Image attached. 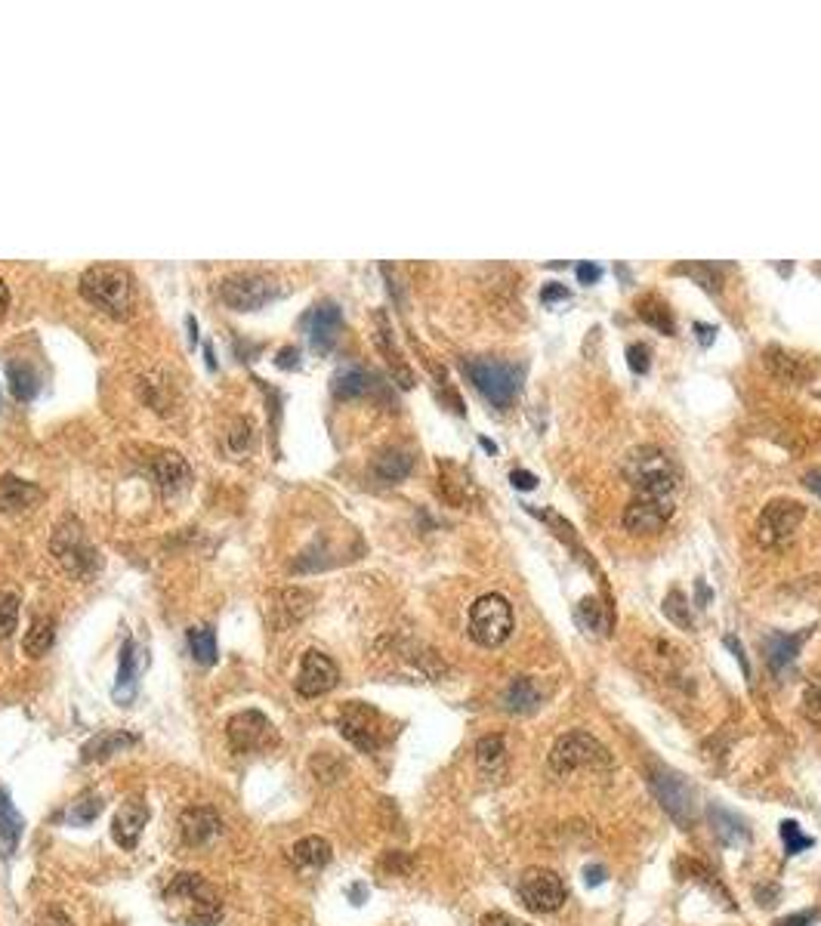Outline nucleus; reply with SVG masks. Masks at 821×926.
Returning a JSON list of instances; mask_svg holds the SVG:
<instances>
[{"instance_id": "f257e3e1", "label": "nucleus", "mask_w": 821, "mask_h": 926, "mask_svg": "<svg viewBox=\"0 0 821 926\" xmlns=\"http://www.w3.org/2000/svg\"><path fill=\"white\" fill-rule=\"evenodd\" d=\"M164 908L180 926H217L223 920V899L201 874L180 871L164 886Z\"/></svg>"}, {"instance_id": "f03ea898", "label": "nucleus", "mask_w": 821, "mask_h": 926, "mask_svg": "<svg viewBox=\"0 0 821 926\" xmlns=\"http://www.w3.org/2000/svg\"><path fill=\"white\" fill-rule=\"evenodd\" d=\"M50 553L59 562L62 572L75 581H90V578L99 575V568H102L99 547L90 541L87 528L75 516H65L56 525L53 538H50Z\"/></svg>"}, {"instance_id": "7ed1b4c3", "label": "nucleus", "mask_w": 821, "mask_h": 926, "mask_svg": "<svg viewBox=\"0 0 821 926\" xmlns=\"http://www.w3.org/2000/svg\"><path fill=\"white\" fill-rule=\"evenodd\" d=\"M78 291H81V297L90 306L102 309L105 315L130 318V309H133V281H130L127 269L112 266V263L90 266L81 275V281H78Z\"/></svg>"}, {"instance_id": "20e7f679", "label": "nucleus", "mask_w": 821, "mask_h": 926, "mask_svg": "<svg viewBox=\"0 0 821 926\" xmlns=\"http://www.w3.org/2000/svg\"><path fill=\"white\" fill-rule=\"evenodd\" d=\"M624 473H627L636 497H673V491H676L673 463L655 445L633 448L627 463H624Z\"/></svg>"}, {"instance_id": "39448f33", "label": "nucleus", "mask_w": 821, "mask_h": 926, "mask_svg": "<svg viewBox=\"0 0 821 926\" xmlns=\"http://www.w3.org/2000/svg\"><path fill=\"white\" fill-rule=\"evenodd\" d=\"M284 294V284L269 272H235L220 281V300L235 312H257Z\"/></svg>"}, {"instance_id": "423d86ee", "label": "nucleus", "mask_w": 821, "mask_h": 926, "mask_svg": "<svg viewBox=\"0 0 821 926\" xmlns=\"http://www.w3.org/2000/svg\"><path fill=\"white\" fill-rule=\"evenodd\" d=\"M513 633V605L501 593H485L470 609V636L485 649L504 646Z\"/></svg>"}, {"instance_id": "0eeeda50", "label": "nucleus", "mask_w": 821, "mask_h": 926, "mask_svg": "<svg viewBox=\"0 0 821 926\" xmlns=\"http://www.w3.org/2000/svg\"><path fill=\"white\" fill-rule=\"evenodd\" d=\"M340 735L352 744L359 747L362 754H374L380 747L389 741V726L383 720V714L371 704H362V701H349L343 710H340Z\"/></svg>"}, {"instance_id": "6e6552de", "label": "nucleus", "mask_w": 821, "mask_h": 926, "mask_svg": "<svg viewBox=\"0 0 821 926\" xmlns=\"http://www.w3.org/2000/svg\"><path fill=\"white\" fill-rule=\"evenodd\" d=\"M467 368V377L476 383L479 393L494 402L497 408H504L516 399L519 393V371L510 368L507 362H497V359H467L463 362Z\"/></svg>"}, {"instance_id": "1a4fd4ad", "label": "nucleus", "mask_w": 821, "mask_h": 926, "mask_svg": "<svg viewBox=\"0 0 821 926\" xmlns=\"http://www.w3.org/2000/svg\"><path fill=\"white\" fill-rule=\"evenodd\" d=\"M602 763H609V754H605V747L587 732H565L550 751V769L556 775H571L578 769H590Z\"/></svg>"}, {"instance_id": "9d476101", "label": "nucleus", "mask_w": 821, "mask_h": 926, "mask_svg": "<svg viewBox=\"0 0 821 926\" xmlns=\"http://www.w3.org/2000/svg\"><path fill=\"white\" fill-rule=\"evenodd\" d=\"M229 735V747L235 754H266L278 744V732L272 726V720L260 710H244V714H235L226 726Z\"/></svg>"}, {"instance_id": "9b49d317", "label": "nucleus", "mask_w": 821, "mask_h": 926, "mask_svg": "<svg viewBox=\"0 0 821 926\" xmlns=\"http://www.w3.org/2000/svg\"><path fill=\"white\" fill-rule=\"evenodd\" d=\"M519 899L534 914H553L565 905V883L550 868H528L519 880Z\"/></svg>"}, {"instance_id": "f8f14e48", "label": "nucleus", "mask_w": 821, "mask_h": 926, "mask_svg": "<svg viewBox=\"0 0 821 926\" xmlns=\"http://www.w3.org/2000/svg\"><path fill=\"white\" fill-rule=\"evenodd\" d=\"M806 507L800 501H791V497H775V501L766 504V510L760 513L757 522V541L763 547H778L791 538L797 531V525L803 522Z\"/></svg>"}, {"instance_id": "ddd939ff", "label": "nucleus", "mask_w": 821, "mask_h": 926, "mask_svg": "<svg viewBox=\"0 0 821 926\" xmlns=\"http://www.w3.org/2000/svg\"><path fill=\"white\" fill-rule=\"evenodd\" d=\"M340 680V670L337 664L318 649H309L303 655V664H300V673H297V695L303 698H318V695H328Z\"/></svg>"}, {"instance_id": "4468645a", "label": "nucleus", "mask_w": 821, "mask_h": 926, "mask_svg": "<svg viewBox=\"0 0 821 926\" xmlns=\"http://www.w3.org/2000/svg\"><path fill=\"white\" fill-rule=\"evenodd\" d=\"M673 516V497H633L624 510V525L630 534H655Z\"/></svg>"}, {"instance_id": "2eb2a0df", "label": "nucleus", "mask_w": 821, "mask_h": 926, "mask_svg": "<svg viewBox=\"0 0 821 926\" xmlns=\"http://www.w3.org/2000/svg\"><path fill=\"white\" fill-rule=\"evenodd\" d=\"M149 470H152L155 488H158V494L164 497V501H173V497L186 494L189 485H192V467H189V463H186L180 454H176V451L158 454V457L149 463Z\"/></svg>"}, {"instance_id": "dca6fc26", "label": "nucleus", "mask_w": 821, "mask_h": 926, "mask_svg": "<svg viewBox=\"0 0 821 926\" xmlns=\"http://www.w3.org/2000/svg\"><path fill=\"white\" fill-rule=\"evenodd\" d=\"M312 593L303 590V587H284V590H275L269 596V624L275 630H288L294 624H300L309 612H312Z\"/></svg>"}, {"instance_id": "f3484780", "label": "nucleus", "mask_w": 821, "mask_h": 926, "mask_svg": "<svg viewBox=\"0 0 821 926\" xmlns=\"http://www.w3.org/2000/svg\"><path fill=\"white\" fill-rule=\"evenodd\" d=\"M655 797L661 800V806L673 815V822H680L683 828L692 825V788L683 775L676 772H661L652 778Z\"/></svg>"}, {"instance_id": "a211bd4d", "label": "nucleus", "mask_w": 821, "mask_h": 926, "mask_svg": "<svg viewBox=\"0 0 821 926\" xmlns=\"http://www.w3.org/2000/svg\"><path fill=\"white\" fill-rule=\"evenodd\" d=\"M223 834V818L213 806H189L180 815V837L192 849H204Z\"/></svg>"}, {"instance_id": "6ab92c4d", "label": "nucleus", "mask_w": 821, "mask_h": 926, "mask_svg": "<svg viewBox=\"0 0 821 926\" xmlns=\"http://www.w3.org/2000/svg\"><path fill=\"white\" fill-rule=\"evenodd\" d=\"M306 325H309V340H312V346H315L318 352H328V349L337 343V334H340V328H343V312H340L337 303L325 300V303L312 306V312H309V318H306Z\"/></svg>"}, {"instance_id": "aec40b11", "label": "nucleus", "mask_w": 821, "mask_h": 926, "mask_svg": "<svg viewBox=\"0 0 821 926\" xmlns=\"http://www.w3.org/2000/svg\"><path fill=\"white\" fill-rule=\"evenodd\" d=\"M146 822H149V806H146V800L127 797V800L121 803L118 815H115V822H112V837H115L124 849H136L139 834H142V828H146Z\"/></svg>"}, {"instance_id": "412c9836", "label": "nucleus", "mask_w": 821, "mask_h": 926, "mask_svg": "<svg viewBox=\"0 0 821 926\" xmlns=\"http://www.w3.org/2000/svg\"><path fill=\"white\" fill-rule=\"evenodd\" d=\"M41 501H44V491L34 482H25L19 476L0 479V513H25Z\"/></svg>"}, {"instance_id": "4be33fe9", "label": "nucleus", "mask_w": 821, "mask_h": 926, "mask_svg": "<svg viewBox=\"0 0 821 926\" xmlns=\"http://www.w3.org/2000/svg\"><path fill=\"white\" fill-rule=\"evenodd\" d=\"M331 856H334V849H331V843H328L325 837H303V840L294 843L291 852H288L291 865H294L300 874H315V871H321V868H325V865L331 862Z\"/></svg>"}, {"instance_id": "5701e85b", "label": "nucleus", "mask_w": 821, "mask_h": 926, "mask_svg": "<svg viewBox=\"0 0 821 926\" xmlns=\"http://www.w3.org/2000/svg\"><path fill=\"white\" fill-rule=\"evenodd\" d=\"M139 738L136 735H130V732H118V729H105V732H99L93 741H87L84 744V751H81V760L84 763H99V760H109V757H115V754H121L124 747H130V744H136Z\"/></svg>"}, {"instance_id": "b1692460", "label": "nucleus", "mask_w": 821, "mask_h": 926, "mask_svg": "<svg viewBox=\"0 0 821 926\" xmlns=\"http://www.w3.org/2000/svg\"><path fill=\"white\" fill-rule=\"evenodd\" d=\"M414 467V454L405 451V448H383L377 457H374V476L386 485H396L402 482Z\"/></svg>"}, {"instance_id": "393cba45", "label": "nucleus", "mask_w": 821, "mask_h": 926, "mask_svg": "<svg viewBox=\"0 0 821 926\" xmlns=\"http://www.w3.org/2000/svg\"><path fill=\"white\" fill-rule=\"evenodd\" d=\"M331 389H334L337 399H359V396H365L374 389V374L362 365H346L334 374Z\"/></svg>"}, {"instance_id": "a878e982", "label": "nucleus", "mask_w": 821, "mask_h": 926, "mask_svg": "<svg viewBox=\"0 0 821 926\" xmlns=\"http://www.w3.org/2000/svg\"><path fill=\"white\" fill-rule=\"evenodd\" d=\"M476 763L488 778H501L507 772V741L504 735H485L476 744Z\"/></svg>"}, {"instance_id": "bb28decb", "label": "nucleus", "mask_w": 821, "mask_h": 926, "mask_svg": "<svg viewBox=\"0 0 821 926\" xmlns=\"http://www.w3.org/2000/svg\"><path fill=\"white\" fill-rule=\"evenodd\" d=\"M22 828H25V822H22V815H19L10 791L0 785V840H4L7 856H13V852H16V846L22 840Z\"/></svg>"}, {"instance_id": "cd10ccee", "label": "nucleus", "mask_w": 821, "mask_h": 926, "mask_svg": "<svg viewBox=\"0 0 821 926\" xmlns=\"http://www.w3.org/2000/svg\"><path fill=\"white\" fill-rule=\"evenodd\" d=\"M707 818H710L713 831H717V837H720L726 846H744L747 840H751V834H747V825L741 822L738 815H732L729 809L710 806V809H707Z\"/></svg>"}, {"instance_id": "c85d7f7f", "label": "nucleus", "mask_w": 821, "mask_h": 926, "mask_svg": "<svg viewBox=\"0 0 821 926\" xmlns=\"http://www.w3.org/2000/svg\"><path fill=\"white\" fill-rule=\"evenodd\" d=\"M56 643V621L53 618H34L31 627L25 630V639H22V652L28 658H44Z\"/></svg>"}, {"instance_id": "c756f323", "label": "nucleus", "mask_w": 821, "mask_h": 926, "mask_svg": "<svg viewBox=\"0 0 821 926\" xmlns=\"http://www.w3.org/2000/svg\"><path fill=\"white\" fill-rule=\"evenodd\" d=\"M374 340H377L380 352L386 355V362L392 365V374H396V377L402 380V386H414V374H411V368L405 365V359H402V352L396 349V343H392V331H389V325H386V315H383V312H377V334H374Z\"/></svg>"}, {"instance_id": "7c9ffc66", "label": "nucleus", "mask_w": 821, "mask_h": 926, "mask_svg": "<svg viewBox=\"0 0 821 926\" xmlns=\"http://www.w3.org/2000/svg\"><path fill=\"white\" fill-rule=\"evenodd\" d=\"M136 673H139V664H136V643L127 636V639H124V649H121V661H118L115 701L127 704V701L136 695Z\"/></svg>"}, {"instance_id": "2f4dec72", "label": "nucleus", "mask_w": 821, "mask_h": 926, "mask_svg": "<svg viewBox=\"0 0 821 926\" xmlns=\"http://www.w3.org/2000/svg\"><path fill=\"white\" fill-rule=\"evenodd\" d=\"M803 639H806V633H800V636H794V633H772V636L766 639V658H769V664H772L775 670L788 667V664L794 661V655L800 652Z\"/></svg>"}, {"instance_id": "473e14b6", "label": "nucleus", "mask_w": 821, "mask_h": 926, "mask_svg": "<svg viewBox=\"0 0 821 926\" xmlns=\"http://www.w3.org/2000/svg\"><path fill=\"white\" fill-rule=\"evenodd\" d=\"M504 701H507V710H513V714H531V710L541 704V692H538V686H534V680L519 676V680L510 683Z\"/></svg>"}, {"instance_id": "72a5a7b5", "label": "nucleus", "mask_w": 821, "mask_h": 926, "mask_svg": "<svg viewBox=\"0 0 821 926\" xmlns=\"http://www.w3.org/2000/svg\"><path fill=\"white\" fill-rule=\"evenodd\" d=\"M636 312H639V318L642 322H649L652 328H658L661 334H676V322H673V315H670V309H667V303L661 300V297H655V294H649V297H642L639 303H636Z\"/></svg>"}, {"instance_id": "f704fd0d", "label": "nucleus", "mask_w": 821, "mask_h": 926, "mask_svg": "<svg viewBox=\"0 0 821 926\" xmlns=\"http://www.w3.org/2000/svg\"><path fill=\"white\" fill-rule=\"evenodd\" d=\"M7 374H10V389H13V396L19 399V402H31L34 396H38V389H41V377L34 374V368L31 365H19V362H10L7 365Z\"/></svg>"}, {"instance_id": "c9c22d12", "label": "nucleus", "mask_w": 821, "mask_h": 926, "mask_svg": "<svg viewBox=\"0 0 821 926\" xmlns=\"http://www.w3.org/2000/svg\"><path fill=\"white\" fill-rule=\"evenodd\" d=\"M189 652L201 667L217 664V633L210 627H192L189 630Z\"/></svg>"}, {"instance_id": "e433bc0d", "label": "nucleus", "mask_w": 821, "mask_h": 926, "mask_svg": "<svg viewBox=\"0 0 821 926\" xmlns=\"http://www.w3.org/2000/svg\"><path fill=\"white\" fill-rule=\"evenodd\" d=\"M575 618L590 633H605V630H609V618H605V609H602V602L596 596L581 599V605L575 609Z\"/></svg>"}, {"instance_id": "4c0bfd02", "label": "nucleus", "mask_w": 821, "mask_h": 926, "mask_svg": "<svg viewBox=\"0 0 821 926\" xmlns=\"http://www.w3.org/2000/svg\"><path fill=\"white\" fill-rule=\"evenodd\" d=\"M16 624H19V596L4 593L0 596V643L13 636Z\"/></svg>"}, {"instance_id": "58836bf2", "label": "nucleus", "mask_w": 821, "mask_h": 926, "mask_svg": "<svg viewBox=\"0 0 821 926\" xmlns=\"http://www.w3.org/2000/svg\"><path fill=\"white\" fill-rule=\"evenodd\" d=\"M99 812H102V800H99L96 794H84L78 803H71L68 822H71V825H90Z\"/></svg>"}, {"instance_id": "ea45409f", "label": "nucleus", "mask_w": 821, "mask_h": 926, "mask_svg": "<svg viewBox=\"0 0 821 926\" xmlns=\"http://www.w3.org/2000/svg\"><path fill=\"white\" fill-rule=\"evenodd\" d=\"M664 615H667L676 627H683V630H689V627H692L689 602H686V596H683L680 590H673V593L667 596V602H664Z\"/></svg>"}, {"instance_id": "a19ab883", "label": "nucleus", "mask_w": 821, "mask_h": 926, "mask_svg": "<svg viewBox=\"0 0 821 926\" xmlns=\"http://www.w3.org/2000/svg\"><path fill=\"white\" fill-rule=\"evenodd\" d=\"M803 717L809 723L821 726V676H815L803 692Z\"/></svg>"}, {"instance_id": "79ce46f5", "label": "nucleus", "mask_w": 821, "mask_h": 926, "mask_svg": "<svg viewBox=\"0 0 821 926\" xmlns=\"http://www.w3.org/2000/svg\"><path fill=\"white\" fill-rule=\"evenodd\" d=\"M781 837H784V846H788V856H797L800 849L812 846V837H806L797 822H784L781 825Z\"/></svg>"}, {"instance_id": "37998d69", "label": "nucleus", "mask_w": 821, "mask_h": 926, "mask_svg": "<svg viewBox=\"0 0 821 926\" xmlns=\"http://www.w3.org/2000/svg\"><path fill=\"white\" fill-rule=\"evenodd\" d=\"M627 362H630V368H633L636 374H646V371H649V365H652V352H649V346L633 343V346L627 349Z\"/></svg>"}, {"instance_id": "c03bdc74", "label": "nucleus", "mask_w": 821, "mask_h": 926, "mask_svg": "<svg viewBox=\"0 0 821 926\" xmlns=\"http://www.w3.org/2000/svg\"><path fill=\"white\" fill-rule=\"evenodd\" d=\"M34 926H75V923H71V917H68L65 911L50 908V911H44V914L38 917V923H34Z\"/></svg>"}, {"instance_id": "a18cd8bd", "label": "nucleus", "mask_w": 821, "mask_h": 926, "mask_svg": "<svg viewBox=\"0 0 821 926\" xmlns=\"http://www.w3.org/2000/svg\"><path fill=\"white\" fill-rule=\"evenodd\" d=\"M482 926H528V923H522V920H516L504 911H491V914L482 917Z\"/></svg>"}, {"instance_id": "49530a36", "label": "nucleus", "mask_w": 821, "mask_h": 926, "mask_svg": "<svg viewBox=\"0 0 821 926\" xmlns=\"http://www.w3.org/2000/svg\"><path fill=\"white\" fill-rule=\"evenodd\" d=\"M510 482H513L519 491H531V488H538V476H534V473H525V470H513V473H510Z\"/></svg>"}, {"instance_id": "de8ad7c7", "label": "nucleus", "mask_w": 821, "mask_h": 926, "mask_svg": "<svg viewBox=\"0 0 821 926\" xmlns=\"http://www.w3.org/2000/svg\"><path fill=\"white\" fill-rule=\"evenodd\" d=\"M815 920H818V911H803V914H794V917L778 920L775 926H809V923H815Z\"/></svg>"}, {"instance_id": "09e8293b", "label": "nucleus", "mask_w": 821, "mask_h": 926, "mask_svg": "<svg viewBox=\"0 0 821 926\" xmlns=\"http://www.w3.org/2000/svg\"><path fill=\"white\" fill-rule=\"evenodd\" d=\"M565 297H568V288H562L559 281H550L547 288L541 291V300H544V303H553V300H565Z\"/></svg>"}, {"instance_id": "8fccbe9b", "label": "nucleus", "mask_w": 821, "mask_h": 926, "mask_svg": "<svg viewBox=\"0 0 821 926\" xmlns=\"http://www.w3.org/2000/svg\"><path fill=\"white\" fill-rule=\"evenodd\" d=\"M575 272H578V281H581V284H593V281H599V275H602L599 266H593V263H578Z\"/></svg>"}, {"instance_id": "3c124183", "label": "nucleus", "mask_w": 821, "mask_h": 926, "mask_svg": "<svg viewBox=\"0 0 821 926\" xmlns=\"http://www.w3.org/2000/svg\"><path fill=\"white\" fill-rule=\"evenodd\" d=\"M278 368H297V349H281L278 352Z\"/></svg>"}, {"instance_id": "603ef678", "label": "nucleus", "mask_w": 821, "mask_h": 926, "mask_svg": "<svg viewBox=\"0 0 821 926\" xmlns=\"http://www.w3.org/2000/svg\"><path fill=\"white\" fill-rule=\"evenodd\" d=\"M584 874H587V886H596V883H602V880H605V871H602V868H596V865L584 868Z\"/></svg>"}, {"instance_id": "864d4df0", "label": "nucleus", "mask_w": 821, "mask_h": 926, "mask_svg": "<svg viewBox=\"0 0 821 926\" xmlns=\"http://www.w3.org/2000/svg\"><path fill=\"white\" fill-rule=\"evenodd\" d=\"M7 306H10V288H7V281H4V275H0V315L7 312Z\"/></svg>"}, {"instance_id": "5fc2aeb1", "label": "nucleus", "mask_w": 821, "mask_h": 926, "mask_svg": "<svg viewBox=\"0 0 821 926\" xmlns=\"http://www.w3.org/2000/svg\"><path fill=\"white\" fill-rule=\"evenodd\" d=\"M806 488L815 491V494L821 497V473H818V470H815V473H806Z\"/></svg>"}, {"instance_id": "6e6d98bb", "label": "nucleus", "mask_w": 821, "mask_h": 926, "mask_svg": "<svg viewBox=\"0 0 821 926\" xmlns=\"http://www.w3.org/2000/svg\"><path fill=\"white\" fill-rule=\"evenodd\" d=\"M695 334H701V340H704V343H710V340H713V328H710V325H695Z\"/></svg>"}, {"instance_id": "4d7b16f0", "label": "nucleus", "mask_w": 821, "mask_h": 926, "mask_svg": "<svg viewBox=\"0 0 821 926\" xmlns=\"http://www.w3.org/2000/svg\"><path fill=\"white\" fill-rule=\"evenodd\" d=\"M818 272H821V269H818Z\"/></svg>"}]
</instances>
